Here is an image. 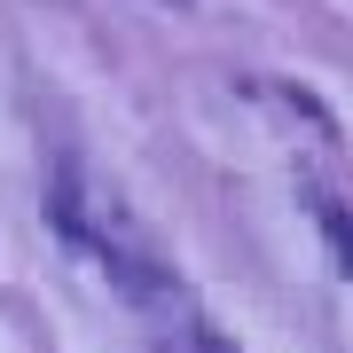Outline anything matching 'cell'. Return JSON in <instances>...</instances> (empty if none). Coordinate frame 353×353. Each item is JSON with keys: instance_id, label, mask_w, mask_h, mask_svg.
Listing matches in <instances>:
<instances>
[{"instance_id": "3957f363", "label": "cell", "mask_w": 353, "mask_h": 353, "mask_svg": "<svg viewBox=\"0 0 353 353\" xmlns=\"http://www.w3.org/2000/svg\"><path fill=\"white\" fill-rule=\"evenodd\" d=\"M196 338H204V353H236V345L220 338V330H196Z\"/></svg>"}, {"instance_id": "7a4b0ae2", "label": "cell", "mask_w": 353, "mask_h": 353, "mask_svg": "<svg viewBox=\"0 0 353 353\" xmlns=\"http://www.w3.org/2000/svg\"><path fill=\"white\" fill-rule=\"evenodd\" d=\"M314 220H322V236H330V252H338V267L353 275V212L338 196H314Z\"/></svg>"}, {"instance_id": "6da1fadb", "label": "cell", "mask_w": 353, "mask_h": 353, "mask_svg": "<svg viewBox=\"0 0 353 353\" xmlns=\"http://www.w3.org/2000/svg\"><path fill=\"white\" fill-rule=\"evenodd\" d=\"M55 220L71 228L79 243H94L102 259H110V275L134 290V299H165V275H157V259H150V243H141V228L118 212L110 196H94L87 181H79V165H63V173H55Z\"/></svg>"}]
</instances>
